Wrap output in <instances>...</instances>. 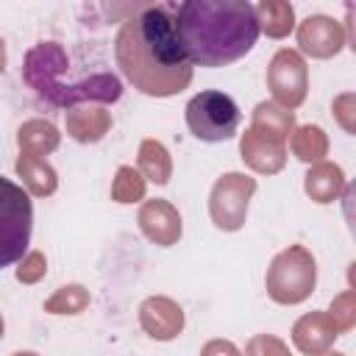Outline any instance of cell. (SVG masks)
Returning a JSON list of instances; mask_svg holds the SVG:
<instances>
[{
    "mask_svg": "<svg viewBox=\"0 0 356 356\" xmlns=\"http://www.w3.org/2000/svg\"><path fill=\"white\" fill-rule=\"evenodd\" d=\"M325 314L331 317L337 334H348V331L353 328V323H356V295H353V289L339 292V295L331 300V309H328Z\"/></svg>",
    "mask_w": 356,
    "mask_h": 356,
    "instance_id": "24",
    "label": "cell"
},
{
    "mask_svg": "<svg viewBox=\"0 0 356 356\" xmlns=\"http://www.w3.org/2000/svg\"><path fill=\"white\" fill-rule=\"evenodd\" d=\"M33 231V203L31 195L0 175V270L19 261L28 253Z\"/></svg>",
    "mask_w": 356,
    "mask_h": 356,
    "instance_id": "5",
    "label": "cell"
},
{
    "mask_svg": "<svg viewBox=\"0 0 356 356\" xmlns=\"http://www.w3.org/2000/svg\"><path fill=\"white\" fill-rule=\"evenodd\" d=\"M267 89L273 92V103L284 108H298L309 92V67L298 50H278L267 67Z\"/></svg>",
    "mask_w": 356,
    "mask_h": 356,
    "instance_id": "8",
    "label": "cell"
},
{
    "mask_svg": "<svg viewBox=\"0 0 356 356\" xmlns=\"http://www.w3.org/2000/svg\"><path fill=\"white\" fill-rule=\"evenodd\" d=\"M250 131L286 145L289 134L295 131V111H289L273 100H261V103H256V108L250 114Z\"/></svg>",
    "mask_w": 356,
    "mask_h": 356,
    "instance_id": "15",
    "label": "cell"
},
{
    "mask_svg": "<svg viewBox=\"0 0 356 356\" xmlns=\"http://www.w3.org/2000/svg\"><path fill=\"white\" fill-rule=\"evenodd\" d=\"M89 306V292L81 284H67L58 286L47 300H44V312L47 314H81Z\"/></svg>",
    "mask_w": 356,
    "mask_h": 356,
    "instance_id": "22",
    "label": "cell"
},
{
    "mask_svg": "<svg viewBox=\"0 0 356 356\" xmlns=\"http://www.w3.org/2000/svg\"><path fill=\"white\" fill-rule=\"evenodd\" d=\"M314 284H317V261L303 245H289L286 250H281L270 261L264 275L267 295L281 306L303 303L314 292Z\"/></svg>",
    "mask_w": 356,
    "mask_h": 356,
    "instance_id": "4",
    "label": "cell"
},
{
    "mask_svg": "<svg viewBox=\"0 0 356 356\" xmlns=\"http://www.w3.org/2000/svg\"><path fill=\"white\" fill-rule=\"evenodd\" d=\"M58 142H61V134L47 120H28L17 128V145H19L22 156L42 159V156L53 153L58 147Z\"/></svg>",
    "mask_w": 356,
    "mask_h": 356,
    "instance_id": "17",
    "label": "cell"
},
{
    "mask_svg": "<svg viewBox=\"0 0 356 356\" xmlns=\"http://www.w3.org/2000/svg\"><path fill=\"white\" fill-rule=\"evenodd\" d=\"M114 58L134 89L172 97L192 83V61L181 44L172 6H142L114 39Z\"/></svg>",
    "mask_w": 356,
    "mask_h": 356,
    "instance_id": "1",
    "label": "cell"
},
{
    "mask_svg": "<svg viewBox=\"0 0 356 356\" xmlns=\"http://www.w3.org/2000/svg\"><path fill=\"white\" fill-rule=\"evenodd\" d=\"M11 356H39V353H33V350H17V353H11Z\"/></svg>",
    "mask_w": 356,
    "mask_h": 356,
    "instance_id": "30",
    "label": "cell"
},
{
    "mask_svg": "<svg viewBox=\"0 0 356 356\" xmlns=\"http://www.w3.org/2000/svg\"><path fill=\"white\" fill-rule=\"evenodd\" d=\"M298 44L312 58H334L348 44V36L342 22H337L334 17L312 14L298 25Z\"/></svg>",
    "mask_w": 356,
    "mask_h": 356,
    "instance_id": "9",
    "label": "cell"
},
{
    "mask_svg": "<svg viewBox=\"0 0 356 356\" xmlns=\"http://www.w3.org/2000/svg\"><path fill=\"white\" fill-rule=\"evenodd\" d=\"M3 70H6V42L0 36V75H3Z\"/></svg>",
    "mask_w": 356,
    "mask_h": 356,
    "instance_id": "29",
    "label": "cell"
},
{
    "mask_svg": "<svg viewBox=\"0 0 356 356\" xmlns=\"http://www.w3.org/2000/svg\"><path fill=\"white\" fill-rule=\"evenodd\" d=\"M175 28L192 67H225L248 56L259 39L253 6L245 0H186L172 6Z\"/></svg>",
    "mask_w": 356,
    "mask_h": 356,
    "instance_id": "2",
    "label": "cell"
},
{
    "mask_svg": "<svg viewBox=\"0 0 356 356\" xmlns=\"http://www.w3.org/2000/svg\"><path fill=\"white\" fill-rule=\"evenodd\" d=\"M145 186H147V181L139 175V170L125 164L117 170L114 181H111V197L117 203H136L145 197Z\"/></svg>",
    "mask_w": 356,
    "mask_h": 356,
    "instance_id": "23",
    "label": "cell"
},
{
    "mask_svg": "<svg viewBox=\"0 0 356 356\" xmlns=\"http://www.w3.org/2000/svg\"><path fill=\"white\" fill-rule=\"evenodd\" d=\"M139 325L150 339L170 342L184 331V309L167 295H153L139 306Z\"/></svg>",
    "mask_w": 356,
    "mask_h": 356,
    "instance_id": "10",
    "label": "cell"
},
{
    "mask_svg": "<svg viewBox=\"0 0 356 356\" xmlns=\"http://www.w3.org/2000/svg\"><path fill=\"white\" fill-rule=\"evenodd\" d=\"M64 125H67V134L81 142V145H92V142H100L108 128H111V114L97 106V103H83V106H75V108H67V117H64Z\"/></svg>",
    "mask_w": 356,
    "mask_h": 356,
    "instance_id": "14",
    "label": "cell"
},
{
    "mask_svg": "<svg viewBox=\"0 0 356 356\" xmlns=\"http://www.w3.org/2000/svg\"><path fill=\"white\" fill-rule=\"evenodd\" d=\"M44 273H47V259H44V253L42 250H28L22 259H19V267H17V281L19 284H36V281H42L44 278Z\"/></svg>",
    "mask_w": 356,
    "mask_h": 356,
    "instance_id": "25",
    "label": "cell"
},
{
    "mask_svg": "<svg viewBox=\"0 0 356 356\" xmlns=\"http://www.w3.org/2000/svg\"><path fill=\"white\" fill-rule=\"evenodd\" d=\"M289 147L300 161L317 164L328 153V136H325V131L320 125H300V128H295L289 134Z\"/></svg>",
    "mask_w": 356,
    "mask_h": 356,
    "instance_id": "21",
    "label": "cell"
},
{
    "mask_svg": "<svg viewBox=\"0 0 356 356\" xmlns=\"http://www.w3.org/2000/svg\"><path fill=\"white\" fill-rule=\"evenodd\" d=\"M184 117H186L192 136L200 142H225L239 128V108L234 97L217 89L197 92L186 103Z\"/></svg>",
    "mask_w": 356,
    "mask_h": 356,
    "instance_id": "6",
    "label": "cell"
},
{
    "mask_svg": "<svg viewBox=\"0 0 356 356\" xmlns=\"http://www.w3.org/2000/svg\"><path fill=\"white\" fill-rule=\"evenodd\" d=\"M14 170L22 178V189L31 197H47V195H53L58 189V175L44 159H33V156H22L19 153Z\"/></svg>",
    "mask_w": 356,
    "mask_h": 356,
    "instance_id": "18",
    "label": "cell"
},
{
    "mask_svg": "<svg viewBox=\"0 0 356 356\" xmlns=\"http://www.w3.org/2000/svg\"><path fill=\"white\" fill-rule=\"evenodd\" d=\"M139 175L159 186L172 178V159L159 139H145L139 145Z\"/></svg>",
    "mask_w": 356,
    "mask_h": 356,
    "instance_id": "20",
    "label": "cell"
},
{
    "mask_svg": "<svg viewBox=\"0 0 356 356\" xmlns=\"http://www.w3.org/2000/svg\"><path fill=\"white\" fill-rule=\"evenodd\" d=\"M256 192V178L245 172H225L214 181L209 195V214L220 231H239L248 220V206Z\"/></svg>",
    "mask_w": 356,
    "mask_h": 356,
    "instance_id": "7",
    "label": "cell"
},
{
    "mask_svg": "<svg viewBox=\"0 0 356 356\" xmlns=\"http://www.w3.org/2000/svg\"><path fill=\"white\" fill-rule=\"evenodd\" d=\"M337 337L339 334H337V328H334V323H331V317L325 312H309L292 325V342L306 356L328 350Z\"/></svg>",
    "mask_w": 356,
    "mask_h": 356,
    "instance_id": "13",
    "label": "cell"
},
{
    "mask_svg": "<svg viewBox=\"0 0 356 356\" xmlns=\"http://www.w3.org/2000/svg\"><path fill=\"white\" fill-rule=\"evenodd\" d=\"M3 328H6V325H3V314H0V339H3Z\"/></svg>",
    "mask_w": 356,
    "mask_h": 356,
    "instance_id": "32",
    "label": "cell"
},
{
    "mask_svg": "<svg viewBox=\"0 0 356 356\" xmlns=\"http://www.w3.org/2000/svg\"><path fill=\"white\" fill-rule=\"evenodd\" d=\"M245 356H292L289 345L273 334H256L245 345Z\"/></svg>",
    "mask_w": 356,
    "mask_h": 356,
    "instance_id": "26",
    "label": "cell"
},
{
    "mask_svg": "<svg viewBox=\"0 0 356 356\" xmlns=\"http://www.w3.org/2000/svg\"><path fill=\"white\" fill-rule=\"evenodd\" d=\"M70 70V56L58 42H36L22 61L25 83L50 106L75 108L83 103H114L122 97V83L111 72L83 75L81 81L64 83L61 75Z\"/></svg>",
    "mask_w": 356,
    "mask_h": 356,
    "instance_id": "3",
    "label": "cell"
},
{
    "mask_svg": "<svg viewBox=\"0 0 356 356\" xmlns=\"http://www.w3.org/2000/svg\"><path fill=\"white\" fill-rule=\"evenodd\" d=\"M253 14L259 22V33L264 31L270 39H284L295 28V8L286 0H261L259 6H253Z\"/></svg>",
    "mask_w": 356,
    "mask_h": 356,
    "instance_id": "19",
    "label": "cell"
},
{
    "mask_svg": "<svg viewBox=\"0 0 356 356\" xmlns=\"http://www.w3.org/2000/svg\"><path fill=\"white\" fill-rule=\"evenodd\" d=\"M303 189H306V195H309L314 203H334V200L342 195V189H345V172H342L339 164L317 161V164H312V170L306 172Z\"/></svg>",
    "mask_w": 356,
    "mask_h": 356,
    "instance_id": "16",
    "label": "cell"
},
{
    "mask_svg": "<svg viewBox=\"0 0 356 356\" xmlns=\"http://www.w3.org/2000/svg\"><path fill=\"white\" fill-rule=\"evenodd\" d=\"M136 220H139L142 234H145L150 242L161 245V248L175 245V242L181 239V234H184L178 209H175L170 200H164V197L145 200L142 209H139V217H136Z\"/></svg>",
    "mask_w": 356,
    "mask_h": 356,
    "instance_id": "11",
    "label": "cell"
},
{
    "mask_svg": "<svg viewBox=\"0 0 356 356\" xmlns=\"http://www.w3.org/2000/svg\"><path fill=\"white\" fill-rule=\"evenodd\" d=\"M334 117H337V122L348 131V134H353L356 131V97H353V92H345V95H339V97H334Z\"/></svg>",
    "mask_w": 356,
    "mask_h": 356,
    "instance_id": "27",
    "label": "cell"
},
{
    "mask_svg": "<svg viewBox=\"0 0 356 356\" xmlns=\"http://www.w3.org/2000/svg\"><path fill=\"white\" fill-rule=\"evenodd\" d=\"M314 356H345V353H337V350H323V353H314Z\"/></svg>",
    "mask_w": 356,
    "mask_h": 356,
    "instance_id": "31",
    "label": "cell"
},
{
    "mask_svg": "<svg viewBox=\"0 0 356 356\" xmlns=\"http://www.w3.org/2000/svg\"><path fill=\"white\" fill-rule=\"evenodd\" d=\"M239 153H242V161L253 172H261V175H275L286 164V145L273 142V139H267L250 128L239 139Z\"/></svg>",
    "mask_w": 356,
    "mask_h": 356,
    "instance_id": "12",
    "label": "cell"
},
{
    "mask_svg": "<svg viewBox=\"0 0 356 356\" xmlns=\"http://www.w3.org/2000/svg\"><path fill=\"white\" fill-rule=\"evenodd\" d=\"M200 356H242V353H239V348H236L234 342H228V339H209V342L203 345Z\"/></svg>",
    "mask_w": 356,
    "mask_h": 356,
    "instance_id": "28",
    "label": "cell"
}]
</instances>
